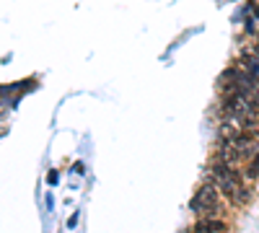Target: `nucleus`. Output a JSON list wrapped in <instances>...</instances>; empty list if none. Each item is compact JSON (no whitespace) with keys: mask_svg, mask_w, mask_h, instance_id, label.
<instances>
[{"mask_svg":"<svg viewBox=\"0 0 259 233\" xmlns=\"http://www.w3.org/2000/svg\"><path fill=\"white\" fill-rule=\"evenodd\" d=\"M189 207L194 210V213H210V215L218 213V187L202 184L200 192H197V197L189 202Z\"/></svg>","mask_w":259,"mask_h":233,"instance_id":"nucleus-1","label":"nucleus"},{"mask_svg":"<svg viewBox=\"0 0 259 233\" xmlns=\"http://www.w3.org/2000/svg\"><path fill=\"white\" fill-rule=\"evenodd\" d=\"M241 65H244V70H246L251 78L259 80V57H256L254 52H249V50L241 52Z\"/></svg>","mask_w":259,"mask_h":233,"instance_id":"nucleus-2","label":"nucleus"},{"mask_svg":"<svg viewBox=\"0 0 259 233\" xmlns=\"http://www.w3.org/2000/svg\"><path fill=\"white\" fill-rule=\"evenodd\" d=\"M194 230L197 233H223L226 223L223 220H200L197 225H194Z\"/></svg>","mask_w":259,"mask_h":233,"instance_id":"nucleus-3","label":"nucleus"},{"mask_svg":"<svg viewBox=\"0 0 259 233\" xmlns=\"http://www.w3.org/2000/svg\"><path fill=\"white\" fill-rule=\"evenodd\" d=\"M231 200H233V205H244V202H249V200H251V192H249L246 187H241V184H239Z\"/></svg>","mask_w":259,"mask_h":233,"instance_id":"nucleus-4","label":"nucleus"},{"mask_svg":"<svg viewBox=\"0 0 259 233\" xmlns=\"http://www.w3.org/2000/svg\"><path fill=\"white\" fill-rule=\"evenodd\" d=\"M246 176H249V179H256V176H259V151L251 156V163H249V168H246Z\"/></svg>","mask_w":259,"mask_h":233,"instance_id":"nucleus-5","label":"nucleus"},{"mask_svg":"<svg viewBox=\"0 0 259 233\" xmlns=\"http://www.w3.org/2000/svg\"><path fill=\"white\" fill-rule=\"evenodd\" d=\"M8 135V127H0V137H6Z\"/></svg>","mask_w":259,"mask_h":233,"instance_id":"nucleus-6","label":"nucleus"}]
</instances>
